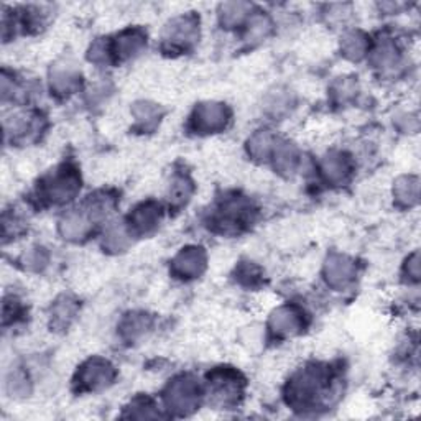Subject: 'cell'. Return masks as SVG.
I'll list each match as a JSON object with an SVG mask.
<instances>
[{
	"label": "cell",
	"instance_id": "cell-4",
	"mask_svg": "<svg viewBox=\"0 0 421 421\" xmlns=\"http://www.w3.org/2000/svg\"><path fill=\"white\" fill-rule=\"evenodd\" d=\"M206 259L204 254L201 252V249L189 247L183 249L177 259H175V269H177L181 276H186V279H193V276H198L202 269H204Z\"/></svg>",
	"mask_w": 421,
	"mask_h": 421
},
{
	"label": "cell",
	"instance_id": "cell-1",
	"mask_svg": "<svg viewBox=\"0 0 421 421\" xmlns=\"http://www.w3.org/2000/svg\"><path fill=\"white\" fill-rule=\"evenodd\" d=\"M199 20L194 15H183V17L173 19L163 31L165 45L173 48H186L193 45L198 36Z\"/></svg>",
	"mask_w": 421,
	"mask_h": 421
},
{
	"label": "cell",
	"instance_id": "cell-6",
	"mask_svg": "<svg viewBox=\"0 0 421 421\" xmlns=\"http://www.w3.org/2000/svg\"><path fill=\"white\" fill-rule=\"evenodd\" d=\"M270 326L276 334L281 336L296 333L298 328L301 326L300 314L295 310H290V308H280V310L275 311L274 316H271Z\"/></svg>",
	"mask_w": 421,
	"mask_h": 421
},
{
	"label": "cell",
	"instance_id": "cell-10",
	"mask_svg": "<svg viewBox=\"0 0 421 421\" xmlns=\"http://www.w3.org/2000/svg\"><path fill=\"white\" fill-rule=\"evenodd\" d=\"M250 12V5L249 4H226L222 5L221 9V19L222 24L227 26H236L241 25L247 15Z\"/></svg>",
	"mask_w": 421,
	"mask_h": 421
},
{
	"label": "cell",
	"instance_id": "cell-12",
	"mask_svg": "<svg viewBox=\"0 0 421 421\" xmlns=\"http://www.w3.org/2000/svg\"><path fill=\"white\" fill-rule=\"evenodd\" d=\"M343 48L344 55H348L349 58H359L365 51V36L359 31H350L344 36Z\"/></svg>",
	"mask_w": 421,
	"mask_h": 421
},
{
	"label": "cell",
	"instance_id": "cell-2",
	"mask_svg": "<svg viewBox=\"0 0 421 421\" xmlns=\"http://www.w3.org/2000/svg\"><path fill=\"white\" fill-rule=\"evenodd\" d=\"M78 191V177L66 168H61L46 180L43 193L51 202H65L73 198Z\"/></svg>",
	"mask_w": 421,
	"mask_h": 421
},
{
	"label": "cell",
	"instance_id": "cell-8",
	"mask_svg": "<svg viewBox=\"0 0 421 421\" xmlns=\"http://www.w3.org/2000/svg\"><path fill=\"white\" fill-rule=\"evenodd\" d=\"M143 45H145V38H143L142 31L138 30H129L124 31L120 35L119 41H117V55L122 58H129L137 55V51H140Z\"/></svg>",
	"mask_w": 421,
	"mask_h": 421
},
{
	"label": "cell",
	"instance_id": "cell-3",
	"mask_svg": "<svg viewBox=\"0 0 421 421\" xmlns=\"http://www.w3.org/2000/svg\"><path fill=\"white\" fill-rule=\"evenodd\" d=\"M227 110L221 104H204L196 109V129L211 132L226 127Z\"/></svg>",
	"mask_w": 421,
	"mask_h": 421
},
{
	"label": "cell",
	"instance_id": "cell-11",
	"mask_svg": "<svg viewBox=\"0 0 421 421\" xmlns=\"http://www.w3.org/2000/svg\"><path fill=\"white\" fill-rule=\"evenodd\" d=\"M324 173H326L328 180L331 181H343L345 175L349 173L348 162L343 160L341 155H333L324 162Z\"/></svg>",
	"mask_w": 421,
	"mask_h": 421
},
{
	"label": "cell",
	"instance_id": "cell-9",
	"mask_svg": "<svg viewBox=\"0 0 421 421\" xmlns=\"http://www.w3.org/2000/svg\"><path fill=\"white\" fill-rule=\"evenodd\" d=\"M160 209L153 204H143L140 207H137L135 212H133V227L138 229L140 232H147L150 231L152 227L157 226V222L160 221Z\"/></svg>",
	"mask_w": 421,
	"mask_h": 421
},
{
	"label": "cell",
	"instance_id": "cell-7",
	"mask_svg": "<svg viewBox=\"0 0 421 421\" xmlns=\"http://www.w3.org/2000/svg\"><path fill=\"white\" fill-rule=\"evenodd\" d=\"M353 274H354V269L349 260H345L343 257H334L328 262L326 275H328V280L331 281L334 286L348 284V281L353 279Z\"/></svg>",
	"mask_w": 421,
	"mask_h": 421
},
{
	"label": "cell",
	"instance_id": "cell-5",
	"mask_svg": "<svg viewBox=\"0 0 421 421\" xmlns=\"http://www.w3.org/2000/svg\"><path fill=\"white\" fill-rule=\"evenodd\" d=\"M112 375H114V370H112L109 362L94 359L83 367V385H88L89 388L104 387L110 382Z\"/></svg>",
	"mask_w": 421,
	"mask_h": 421
}]
</instances>
